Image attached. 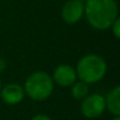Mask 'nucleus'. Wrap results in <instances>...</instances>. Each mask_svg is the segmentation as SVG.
Here are the masks:
<instances>
[{
    "mask_svg": "<svg viewBox=\"0 0 120 120\" xmlns=\"http://www.w3.org/2000/svg\"><path fill=\"white\" fill-rule=\"evenodd\" d=\"M84 14L93 28L104 31L118 18V5L115 0H87Z\"/></svg>",
    "mask_w": 120,
    "mask_h": 120,
    "instance_id": "obj_1",
    "label": "nucleus"
},
{
    "mask_svg": "<svg viewBox=\"0 0 120 120\" xmlns=\"http://www.w3.org/2000/svg\"><path fill=\"white\" fill-rule=\"evenodd\" d=\"M107 71L105 60L97 54H87L82 56L77 65V77L80 81L86 84H94L100 81Z\"/></svg>",
    "mask_w": 120,
    "mask_h": 120,
    "instance_id": "obj_2",
    "label": "nucleus"
},
{
    "mask_svg": "<svg viewBox=\"0 0 120 120\" xmlns=\"http://www.w3.org/2000/svg\"><path fill=\"white\" fill-rule=\"evenodd\" d=\"M54 82L51 75L46 72H34L25 81L24 91L32 100L42 101L51 97L53 93Z\"/></svg>",
    "mask_w": 120,
    "mask_h": 120,
    "instance_id": "obj_3",
    "label": "nucleus"
},
{
    "mask_svg": "<svg viewBox=\"0 0 120 120\" xmlns=\"http://www.w3.org/2000/svg\"><path fill=\"white\" fill-rule=\"evenodd\" d=\"M80 108H81V113L86 118L95 119V118L100 116L106 109L105 98L98 93L90 94L82 99Z\"/></svg>",
    "mask_w": 120,
    "mask_h": 120,
    "instance_id": "obj_4",
    "label": "nucleus"
},
{
    "mask_svg": "<svg viewBox=\"0 0 120 120\" xmlns=\"http://www.w3.org/2000/svg\"><path fill=\"white\" fill-rule=\"evenodd\" d=\"M52 79H53V82H55L59 86L70 87L77 81L78 77H77L75 70L71 65L61 64V65L56 66V68L54 70Z\"/></svg>",
    "mask_w": 120,
    "mask_h": 120,
    "instance_id": "obj_5",
    "label": "nucleus"
},
{
    "mask_svg": "<svg viewBox=\"0 0 120 120\" xmlns=\"http://www.w3.org/2000/svg\"><path fill=\"white\" fill-rule=\"evenodd\" d=\"M85 12V5L78 0H68L61 8V18L66 24L73 25L80 21Z\"/></svg>",
    "mask_w": 120,
    "mask_h": 120,
    "instance_id": "obj_6",
    "label": "nucleus"
},
{
    "mask_svg": "<svg viewBox=\"0 0 120 120\" xmlns=\"http://www.w3.org/2000/svg\"><path fill=\"white\" fill-rule=\"evenodd\" d=\"M0 97L7 105H17L22 101L25 97L24 87L18 84H8L0 91Z\"/></svg>",
    "mask_w": 120,
    "mask_h": 120,
    "instance_id": "obj_7",
    "label": "nucleus"
},
{
    "mask_svg": "<svg viewBox=\"0 0 120 120\" xmlns=\"http://www.w3.org/2000/svg\"><path fill=\"white\" fill-rule=\"evenodd\" d=\"M105 104L106 108L114 115L119 116L120 115V87L115 86L105 98Z\"/></svg>",
    "mask_w": 120,
    "mask_h": 120,
    "instance_id": "obj_8",
    "label": "nucleus"
},
{
    "mask_svg": "<svg viewBox=\"0 0 120 120\" xmlns=\"http://www.w3.org/2000/svg\"><path fill=\"white\" fill-rule=\"evenodd\" d=\"M88 84L84 81H75L72 85V97L77 100H82L85 97L88 95Z\"/></svg>",
    "mask_w": 120,
    "mask_h": 120,
    "instance_id": "obj_9",
    "label": "nucleus"
},
{
    "mask_svg": "<svg viewBox=\"0 0 120 120\" xmlns=\"http://www.w3.org/2000/svg\"><path fill=\"white\" fill-rule=\"evenodd\" d=\"M111 28H112V32H113L114 37L119 38L120 37V20H119V18H116L113 21V24L111 25Z\"/></svg>",
    "mask_w": 120,
    "mask_h": 120,
    "instance_id": "obj_10",
    "label": "nucleus"
},
{
    "mask_svg": "<svg viewBox=\"0 0 120 120\" xmlns=\"http://www.w3.org/2000/svg\"><path fill=\"white\" fill-rule=\"evenodd\" d=\"M32 120H52V119L45 114H37L32 118Z\"/></svg>",
    "mask_w": 120,
    "mask_h": 120,
    "instance_id": "obj_11",
    "label": "nucleus"
},
{
    "mask_svg": "<svg viewBox=\"0 0 120 120\" xmlns=\"http://www.w3.org/2000/svg\"><path fill=\"white\" fill-rule=\"evenodd\" d=\"M7 67V63H6V60L4 58H0V73L4 72Z\"/></svg>",
    "mask_w": 120,
    "mask_h": 120,
    "instance_id": "obj_12",
    "label": "nucleus"
},
{
    "mask_svg": "<svg viewBox=\"0 0 120 120\" xmlns=\"http://www.w3.org/2000/svg\"><path fill=\"white\" fill-rule=\"evenodd\" d=\"M112 120H120V118H119V116H114Z\"/></svg>",
    "mask_w": 120,
    "mask_h": 120,
    "instance_id": "obj_13",
    "label": "nucleus"
},
{
    "mask_svg": "<svg viewBox=\"0 0 120 120\" xmlns=\"http://www.w3.org/2000/svg\"><path fill=\"white\" fill-rule=\"evenodd\" d=\"M78 1H80V3H82V4H85V3L87 1V0H78Z\"/></svg>",
    "mask_w": 120,
    "mask_h": 120,
    "instance_id": "obj_14",
    "label": "nucleus"
},
{
    "mask_svg": "<svg viewBox=\"0 0 120 120\" xmlns=\"http://www.w3.org/2000/svg\"><path fill=\"white\" fill-rule=\"evenodd\" d=\"M0 91H1V82H0Z\"/></svg>",
    "mask_w": 120,
    "mask_h": 120,
    "instance_id": "obj_15",
    "label": "nucleus"
}]
</instances>
